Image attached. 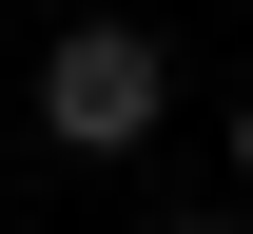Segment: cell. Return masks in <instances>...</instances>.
<instances>
[{
    "instance_id": "cell-1",
    "label": "cell",
    "mask_w": 253,
    "mask_h": 234,
    "mask_svg": "<svg viewBox=\"0 0 253 234\" xmlns=\"http://www.w3.org/2000/svg\"><path fill=\"white\" fill-rule=\"evenodd\" d=\"M156 117H175V39L156 20H59L39 39V137L59 156H136Z\"/></svg>"
},
{
    "instance_id": "cell-2",
    "label": "cell",
    "mask_w": 253,
    "mask_h": 234,
    "mask_svg": "<svg viewBox=\"0 0 253 234\" xmlns=\"http://www.w3.org/2000/svg\"><path fill=\"white\" fill-rule=\"evenodd\" d=\"M234 195H253V98H234Z\"/></svg>"
},
{
    "instance_id": "cell-3",
    "label": "cell",
    "mask_w": 253,
    "mask_h": 234,
    "mask_svg": "<svg viewBox=\"0 0 253 234\" xmlns=\"http://www.w3.org/2000/svg\"><path fill=\"white\" fill-rule=\"evenodd\" d=\"M156 234H253V215H156Z\"/></svg>"
}]
</instances>
